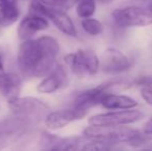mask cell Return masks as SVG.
Wrapping results in <instances>:
<instances>
[{
	"instance_id": "obj_25",
	"label": "cell",
	"mask_w": 152,
	"mask_h": 151,
	"mask_svg": "<svg viewBox=\"0 0 152 151\" xmlns=\"http://www.w3.org/2000/svg\"><path fill=\"white\" fill-rule=\"evenodd\" d=\"M37 1L42 2V3H44V4H47V3H48L49 0H37Z\"/></svg>"
},
{
	"instance_id": "obj_12",
	"label": "cell",
	"mask_w": 152,
	"mask_h": 151,
	"mask_svg": "<svg viewBox=\"0 0 152 151\" xmlns=\"http://www.w3.org/2000/svg\"><path fill=\"white\" fill-rule=\"evenodd\" d=\"M85 116L86 115L77 111L74 108L61 109L48 112L44 117V122L49 131H58L74 121L84 118Z\"/></svg>"
},
{
	"instance_id": "obj_14",
	"label": "cell",
	"mask_w": 152,
	"mask_h": 151,
	"mask_svg": "<svg viewBox=\"0 0 152 151\" xmlns=\"http://www.w3.org/2000/svg\"><path fill=\"white\" fill-rule=\"evenodd\" d=\"M22 85V77L18 74L0 73V95L4 98L10 99L20 95Z\"/></svg>"
},
{
	"instance_id": "obj_21",
	"label": "cell",
	"mask_w": 152,
	"mask_h": 151,
	"mask_svg": "<svg viewBox=\"0 0 152 151\" xmlns=\"http://www.w3.org/2000/svg\"><path fill=\"white\" fill-rule=\"evenodd\" d=\"M143 133H146L147 136H152V116L149 118V120L145 123L144 128H143Z\"/></svg>"
},
{
	"instance_id": "obj_23",
	"label": "cell",
	"mask_w": 152,
	"mask_h": 151,
	"mask_svg": "<svg viewBox=\"0 0 152 151\" xmlns=\"http://www.w3.org/2000/svg\"><path fill=\"white\" fill-rule=\"evenodd\" d=\"M4 71V63H3V57L2 54L0 53V73H3Z\"/></svg>"
},
{
	"instance_id": "obj_10",
	"label": "cell",
	"mask_w": 152,
	"mask_h": 151,
	"mask_svg": "<svg viewBox=\"0 0 152 151\" xmlns=\"http://www.w3.org/2000/svg\"><path fill=\"white\" fill-rule=\"evenodd\" d=\"M68 84V77L65 69L61 64H55L36 86V90L44 94H52L56 91L66 87Z\"/></svg>"
},
{
	"instance_id": "obj_4",
	"label": "cell",
	"mask_w": 152,
	"mask_h": 151,
	"mask_svg": "<svg viewBox=\"0 0 152 151\" xmlns=\"http://www.w3.org/2000/svg\"><path fill=\"white\" fill-rule=\"evenodd\" d=\"M112 19L122 28L143 27L152 24V2L145 5H132L117 8L112 12Z\"/></svg>"
},
{
	"instance_id": "obj_17",
	"label": "cell",
	"mask_w": 152,
	"mask_h": 151,
	"mask_svg": "<svg viewBox=\"0 0 152 151\" xmlns=\"http://www.w3.org/2000/svg\"><path fill=\"white\" fill-rule=\"evenodd\" d=\"M96 3L95 0H79L77 2V15L81 19L92 17L95 12Z\"/></svg>"
},
{
	"instance_id": "obj_15",
	"label": "cell",
	"mask_w": 152,
	"mask_h": 151,
	"mask_svg": "<svg viewBox=\"0 0 152 151\" xmlns=\"http://www.w3.org/2000/svg\"><path fill=\"white\" fill-rule=\"evenodd\" d=\"M100 105L108 110H126L134 109L138 107L139 103L134 98L127 95L109 92L102 97Z\"/></svg>"
},
{
	"instance_id": "obj_2",
	"label": "cell",
	"mask_w": 152,
	"mask_h": 151,
	"mask_svg": "<svg viewBox=\"0 0 152 151\" xmlns=\"http://www.w3.org/2000/svg\"><path fill=\"white\" fill-rule=\"evenodd\" d=\"M83 136L93 140L107 142L113 145L124 143L132 147H140L149 141V138L146 133L124 125L98 126L89 124V126L83 131Z\"/></svg>"
},
{
	"instance_id": "obj_6",
	"label": "cell",
	"mask_w": 152,
	"mask_h": 151,
	"mask_svg": "<svg viewBox=\"0 0 152 151\" xmlns=\"http://www.w3.org/2000/svg\"><path fill=\"white\" fill-rule=\"evenodd\" d=\"M123 85L127 84L123 80L115 79V80L107 81V82L98 85L97 87H94V88L83 91L74 101L72 108L76 109L77 111L86 115L91 108L95 107L97 105H100L102 97L107 93L110 92L111 89L115 88V87H122Z\"/></svg>"
},
{
	"instance_id": "obj_1",
	"label": "cell",
	"mask_w": 152,
	"mask_h": 151,
	"mask_svg": "<svg viewBox=\"0 0 152 151\" xmlns=\"http://www.w3.org/2000/svg\"><path fill=\"white\" fill-rule=\"evenodd\" d=\"M59 53L60 44L50 35L22 40L17 56L19 71L24 77L42 78L56 64Z\"/></svg>"
},
{
	"instance_id": "obj_11",
	"label": "cell",
	"mask_w": 152,
	"mask_h": 151,
	"mask_svg": "<svg viewBox=\"0 0 152 151\" xmlns=\"http://www.w3.org/2000/svg\"><path fill=\"white\" fill-rule=\"evenodd\" d=\"M132 62L122 51L117 48H108L99 60V67L104 73L118 74L129 69Z\"/></svg>"
},
{
	"instance_id": "obj_3",
	"label": "cell",
	"mask_w": 152,
	"mask_h": 151,
	"mask_svg": "<svg viewBox=\"0 0 152 151\" xmlns=\"http://www.w3.org/2000/svg\"><path fill=\"white\" fill-rule=\"evenodd\" d=\"M38 123L37 119L16 114L0 121V149L26 138Z\"/></svg>"
},
{
	"instance_id": "obj_22",
	"label": "cell",
	"mask_w": 152,
	"mask_h": 151,
	"mask_svg": "<svg viewBox=\"0 0 152 151\" xmlns=\"http://www.w3.org/2000/svg\"><path fill=\"white\" fill-rule=\"evenodd\" d=\"M19 0H0V6L2 5H17Z\"/></svg>"
},
{
	"instance_id": "obj_9",
	"label": "cell",
	"mask_w": 152,
	"mask_h": 151,
	"mask_svg": "<svg viewBox=\"0 0 152 151\" xmlns=\"http://www.w3.org/2000/svg\"><path fill=\"white\" fill-rule=\"evenodd\" d=\"M144 117V113H142L139 110H119V111L93 115L88 119V124L98 125V126H119V125L136 123L142 120Z\"/></svg>"
},
{
	"instance_id": "obj_20",
	"label": "cell",
	"mask_w": 152,
	"mask_h": 151,
	"mask_svg": "<svg viewBox=\"0 0 152 151\" xmlns=\"http://www.w3.org/2000/svg\"><path fill=\"white\" fill-rule=\"evenodd\" d=\"M141 96L148 105L152 106V83L141 86Z\"/></svg>"
},
{
	"instance_id": "obj_16",
	"label": "cell",
	"mask_w": 152,
	"mask_h": 151,
	"mask_svg": "<svg viewBox=\"0 0 152 151\" xmlns=\"http://www.w3.org/2000/svg\"><path fill=\"white\" fill-rule=\"evenodd\" d=\"M20 18V9L17 5L0 6V27H10L18 22Z\"/></svg>"
},
{
	"instance_id": "obj_19",
	"label": "cell",
	"mask_w": 152,
	"mask_h": 151,
	"mask_svg": "<svg viewBox=\"0 0 152 151\" xmlns=\"http://www.w3.org/2000/svg\"><path fill=\"white\" fill-rule=\"evenodd\" d=\"M78 1L79 0H49L46 5L52 6V7L58 8V9L66 12V10L74 7Z\"/></svg>"
},
{
	"instance_id": "obj_7",
	"label": "cell",
	"mask_w": 152,
	"mask_h": 151,
	"mask_svg": "<svg viewBox=\"0 0 152 151\" xmlns=\"http://www.w3.org/2000/svg\"><path fill=\"white\" fill-rule=\"evenodd\" d=\"M66 65L79 77L94 76L99 67V58L91 50L81 49L75 53H69L64 57Z\"/></svg>"
},
{
	"instance_id": "obj_24",
	"label": "cell",
	"mask_w": 152,
	"mask_h": 151,
	"mask_svg": "<svg viewBox=\"0 0 152 151\" xmlns=\"http://www.w3.org/2000/svg\"><path fill=\"white\" fill-rule=\"evenodd\" d=\"M95 1H98L102 4H110V3H112L114 0H95Z\"/></svg>"
},
{
	"instance_id": "obj_18",
	"label": "cell",
	"mask_w": 152,
	"mask_h": 151,
	"mask_svg": "<svg viewBox=\"0 0 152 151\" xmlns=\"http://www.w3.org/2000/svg\"><path fill=\"white\" fill-rule=\"evenodd\" d=\"M81 26H82L83 30L86 33H88L89 35L92 36H96V35H99L102 32L104 28H102V23L99 22L96 19L89 17V18L82 19L81 21Z\"/></svg>"
},
{
	"instance_id": "obj_13",
	"label": "cell",
	"mask_w": 152,
	"mask_h": 151,
	"mask_svg": "<svg viewBox=\"0 0 152 151\" xmlns=\"http://www.w3.org/2000/svg\"><path fill=\"white\" fill-rule=\"evenodd\" d=\"M49 20L44 16L29 12L20 21L17 28V35L21 40L30 39L39 31L48 29Z\"/></svg>"
},
{
	"instance_id": "obj_8",
	"label": "cell",
	"mask_w": 152,
	"mask_h": 151,
	"mask_svg": "<svg viewBox=\"0 0 152 151\" xmlns=\"http://www.w3.org/2000/svg\"><path fill=\"white\" fill-rule=\"evenodd\" d=\"M8 109L12 114L28 116L42 120L49 112V106L44 101L32 96H15L7 99Z\"/></svg>"
},
{
	"instance_id": "obj_5",
	"label": "cell",
	"mask_w": 152,
	"mask_h": 151,
	"mask_svg": "<svg viewBox=\"0 0 152 151\" xmlns=\"http://www.w3.org/2000/svg\"><path fill=\"white\" fill-rule=\"evenodd\" d=\"M29 12L44 16L53 23L55 27L63 34L70 37H77L78 31L70 17L64 10L48 6L37 0H33L29 5Z\"/></svg>"
}]
</instances>
